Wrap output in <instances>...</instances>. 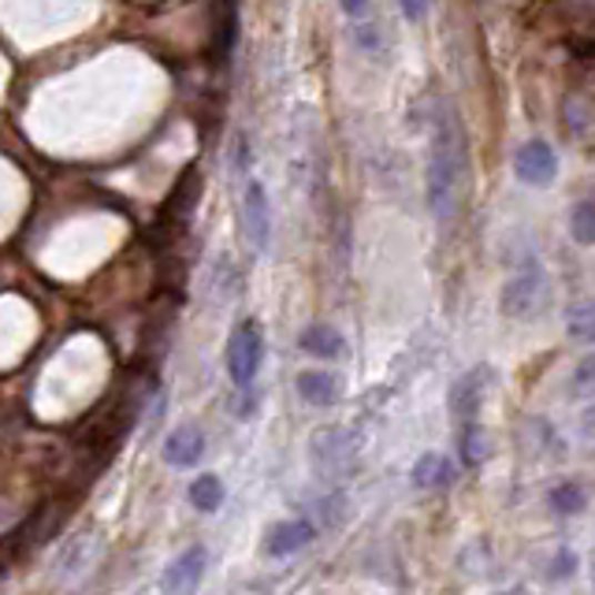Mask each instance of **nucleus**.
Here are the masks:
<instances>
[{"label":"nucleus","instance_id":"1","mask_svg":"<svg viewBox=\"0 0 595 595\" xmlns=\"http://www.w3.org/2000/svg\"><path fill=\"white\" fill-rule=\"evenodd\" d=\"M428 205L440 223H451L458 212L462 186H465V142L462 127L451 112H440L428 145Z\"/></svg>","mask_w":595,"mask_h":595},{"label":"nucleus","instance_id":"2","mask_svg":"<svg viewBox=\"0 0 595 595\" xmlns=\"http://www.w3.org/2000/svg\"><path fill=\"white\" fill-rule=\"evenodd\" d=\"M310 462L313 473L327 484H346L350 476L361 473V440L357 432L339 428V424H327V428H316L310 440Z\"/></svg>","mask_w":595,"mask_h":595},{"label":"nucleus","instance_id":"3","mask_svg":"<svg viewBox=\"0 0 595 595\" xmlns=\"http://www.w3.org/2000/svg\"><path fill=\"white\" fill-rule=\"evenodd\" d=\"M551 302V283H547V272L539 269L536 261H528L525 269H517L514 275L506 280L503 294H498V310L510 321H533L547 310Z\"/></svg>","mask_w":595,"mask_h":595},{"label":"nucleus","instance_id":"4","mask_svg":"<svg viewBox=\"0 0 595 595\" xmlns=\"http://www.w3.org/2000/svg\"><path fill=\"white\" fill-rule=\"evenodd\" d=\"M264 365V335L258 321H242L228 343V376L239 391H253Z\"/></svg>","mask_w":595,"mask_h":595},{"label":"nucleus","instance_id":"5","mask_svg":"<svg viewBox=\"0 0 595 595\" xmlns=\"http://www.w3.org/2000/svg\"><path fill=\"white\" fill-rule=\"evenodd\" d=\"M242 231H246V242L258 253L269 250L272 242V205H269V190H264L261 179H242Z\"/></svg>","mask_w":595,"mask_h":595},{"label":"nucleus","instance_id":"6","mask_svg":"<svg viewBox=\"0 0 595 595\" xmlns=\"http://www.w3.org/2000/svg\"><path fill=\"white\" fill-rule=\"evenodd\" d=\"M514 175L525 186H551L558 179V153L544 138H528L514 153Z\"/></svg>","mask_w":595,"mask_h":595},{"label":"nucleus","instance_id":"7","mask_svg":"<svg viewBox=\"0 0 595 595\" xmlns=\"http://www.w3.org/2000/svg\"><path fill=\"white\" fill-rule=\"evenodd\" d=\"M487 387H492V369L487 365H476L470 372H462V376L451 384V413L454 417H458L462 424L476 421V413H481L484 399H487Z\"/></svg>","mask_w":595,"mask_h":595},{"label":"nucleus","instance_id":"8","mask_svg":"<svg viewBox=\"0 0 595 595\" xmlns=\"http://www.w3.org/2000/svg\"><path fill=\"white\" fill-rule=\"evenodd\" d=\"M205 562H209L205 547H186L183 555L164 569V577H161L164 595H194L201 577H205Z\"/></svg>","mask_w":595,"mask_h":595},{"label":"nucleus","instance_id":"9","mask_svg":"<svg viewBox=\"0 0 595 595\" xmlns=\"http://www.w3.org/2000/svg\"><path fill=\"white\" fill-rule=\"evenodd\" d=\"M316 528L310 525L305 517H291V521H280V525L269 528V536H264V551H269L272 558H286V555H298L305 544H313Z\"/></svg>","mask_w":595,"mask_h":595},{"label":"nucleus","instance_id":"10","mask_svg":"<svg viewBox=\"0 0 595 595\" xmlns=\"http://www.w3.org/2000/svg\"><path fill=\"white\" fill-rule=\"evenodd\" d=\"M294 387H298V395H302V402H310V406H316V410H327L343 399V384H339L332 372H324V369L298 372Z\"/></svg>","mask_w":595,"mask_h":595},{"label":"nucleus","instance_id":"11","mask_svg":"<svg viewBox=\"0 0 595 595\" xmlns=\"http://www.w3.org/2000/svg\"><path fill=\"white\" fill-rule=\"evenodd\" d=\"M205 454V435L194 424H179V428L164 440V462L175 465V470H190V465L201 462Z\"/></svg>","mask_w":595,"mask_h":595},{"label":"nucleus","instance_id":"12","mask_svg":"<svg viewBox=\"0 0 595 595\" xmlns=\"http://www.w3.org/2000/svg\"><path fill=\"white\" fill-rule=\"evenodd\" d=\"M410 481L417 487H446L454 481V462L440 451H424L410 470Z\"/></svg>","mask_w":595,"mask_h":595},{"label":"nucleus","instance_id":"13","mask_svg":"<svg viewBox=\"0 0 595 595\" xmlns=\"http://www.w3.org/2000/svg\"><path fill=\"white\" fill-rule=\"evenodd\" d=\"M298 346H302L305 354L324 357V361H335V357L346 354L343 335H339L332 324H310V327L302 332V339H298Z\"/></svg>","mask_w":595,"mask_h":595},{"label":"nucleus","instance_id":"14","mask_svg":"<svg viewBox=\"0 0 595 595\" xmlns=\"http://www.w3.org/2000/svg\"><path fill=\"white\" fill-rule=\"evenodd\" d=\"M566 335L573 343L595 346V298H581L566 310Z\"/></svg>","mask_w":595,"mask_h":595},{"label":"nucleus","instance_id":"15","mask_svg":"<svg viewBox=\"0 0 595 595\" xmlns=\"http://www.w3.org/2000/svg\"><path fill=\"white\" fill-rule=\"evenodd\" d=\"M547 503L558 517H577L584 514V506H588V492H584V484L577 481H562L547 492Z\"/></svg>","mask_w":595,"mask_h":595},{"label":"nucleus","instance_id":"16","mask_svg":"<svg viewBox=\"0 0 595 595\" xmlns=\"http://www.w3.org/2000/svg\"><path fill=\"white\" fill-rule=\"evenodd\" d=\"M569 235L577 246H595V190L569 209Z\"/></svg>","mask_w":595,"mask_h":595},{"label":"nucleus","instance_id":"17","mask_svg":"<svg viewBox=\"0 0 595 595\" xmlns=\"http://www.w3.org/2000/svg\"><path fill=\"white\" fill-rule=\"evenodd\" d=\"M186 498H190V506L201 510V514H216V510L223 506V481H220V476H212V473L198 476V481L190 484Z\"/></svg>","mask_w":595,"mask_h":595},{"label":"nucleus","instance_id":"18","mask_svg":"<svg viewBox=\"0 0 595 595\" xmlns=\"http://www.w3.org/2000/svg\"><path fill=\"white\" fill-rule=\"evenodd\" d=\"M458 446H462V462L465 465H481L487 458V440H484V428L476 421L462 424V435H458Z\"/></svg>","mask_w":595,"mask_h":595},{"label":"nucleus","instance_id":"19","mask_svg":"<svg viewBox=\"0 0 595 595\" xmlns=\"http://www.w3.org/2000/svg\"><path fill=\"white\" fill-rule=\"evenodd\" d=\"M82 555H87V536H74V539H68L63 544V551H60V558H57V577H74L79 573V566H82Z\"/></svg>","mask_w":595,"mask_h":595},{"label":"nucleus","instance_id":"20","mask_svg":"<svg viewBox=\"0 0 595 595\" xmlns=\"http://www.w3.org/2000/svg\"><path fill=\"white\" fill-rule=\"evenodd\" d=\"M569 391H573L577 399H595V354H588L577 369H573Z\"/></svg>","mask_w":595,"mask_h":595},{"label":"nucleus","instance_id":"21","mask_svg":"<svg viewBox=\"0 0 595 595\" xmlns=\"http://www.w3.org/2000/svg\"><path fill=\"white\" fill-rule=\"evenodd\" d=\"M354 38H357V46L365 52H380V34H376V27H372V23H357Z\"/></svg>","mask_w":595,"mask_h":595},{"label":"nucleus","instance_id":"22","mask_svg":"<svg viewBox=\"0 0 595 595\" xmlns=\"http://www.w3.org/2000/svg\"><path fill=\"white\" fill-rule=\"evenodd\" d=\"M339 8H343L354 23H365V19L372 16V0H339Z\"/></svg>","mask_w":595,"mask_h":595},{"label":"nucleus","instance_id":"23","mask_svg":"<svg viewBox=\"0 0 595 595\" xmlns=\"http://www.w3.org/2000/svg\"><path fill=\"white\" fill-rule=\"evenodd\" d=\"M402 16L410 19V23H421L424 16H428V0H399Z\"/></svg>","mask_w":595,"mask_h":595},{"label":"nucleus","instance_id":"24","mask_svg":"<svg viewBox=\"0 0 595 595\" xmlns=\"http://www.w3.org/2000/svg\"><path fill=\"white\" fill-rule=\"evenodd\" d=\"M495 595H528L525 588H506V592H495Z\"/></svg>","mask_w":595,"mask_h":595},{"label":"nucleus","instance_id":"25","mask_svg":"<svg viewBox=\"0 0 595 595\" xmlns=\"http://www.w3.org/2000/svg\"><path fill=\"white\" fill-rule=\"evenodd\" d=\"M592 588H595V566H592Z\"/></svg>","mask_w":595,"mask_h":595}]
</instances>
